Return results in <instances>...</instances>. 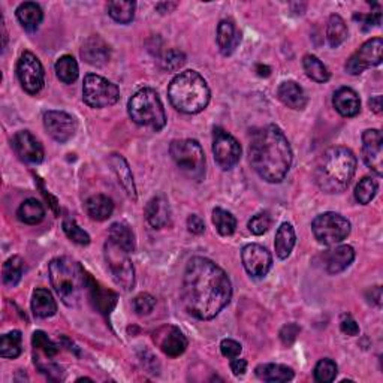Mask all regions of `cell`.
I'll use <instances>...</instances> for the list:
<instances>
[{
    "label": "cell",
    "mask_w": 383,
    "mask_h": 383,
    "mask_svg": "<svg viewBox=\"0 0 383 383\" xmlns=\"http://www.w3.org/2000/svg\"><path fill=\"white\" fill-rule=\"evenodd\" d=\"M232 285L228 274L207 257H192L183 277L186 310L199 321H210L228 306Z\"/></svg>",
    "instance_id": "obj_1"
},
{
    "label": "cell",
    "mask_w": 383,
    "mask_h": 383,
    "mask_svg": "<svg viewBox=\"0 0 383 383\" xmlns=\"http://www.w3.org/2000/svg\"><path fill=\"white\" fill-rule=\"evenodd\" d=\"M249 156L253 170L268 183L285 180L294 159L286 135L276 125H268L253 133Z\"/></svg>",
    "instance_id": "obj_2"
},
{
    "label": "cell",
    "mask_w": 383,
    "mask_h": 383,
    "mask_svg": "<svg viewBox=\"0 0 383 383\" xmlns=\"http://www.w3.org/2000/svg\"><path fill=\"white\" fill-rule=\"evenodd\" d=\"M356 156L347 147H331L326 150L316 166L318 187L325 194H342L356 173Z\"/></svg>",
    "instance_id": "obj_3"
},
{
    "label": "cell",
    "mask_w": 383,
    "mask_h": 383,
    "mask_svg": "<svg viewBox=\"0 0 383 383\" xmlns=\"http://www.w3.org/2000/svg\"><path fill=\"white\" fill-rule=\"evenodd\" d=\"M48 273L55 294L67 307H75L80 302L83 292L88 288V276L83 265L72 257H54L48 264Z\"/></svg>",
    "instance_id": "obj_4"
},
{
    "label": "cell",
    "mask_w": 383,
    "mask_h": 383,
    "mask_svg": "<svg viewBox=\"0 0 383 383\" xmlns=\"http://www.w3.org/2000/svg\"><path fill=\"white\" fill-rule=\"evenodd\" d=\"M173 107L183 114H198L210 102V87L196 71L178 74L168 87Z\"/></svg>",
    "instance_id": "obj_5"
},
{
    "label": "cell",
    "mask_w": 383,
    "mask_h": 383,
    "mask_svg": "<svg viewBox=\"0 0 383 383\" xmlns=\"http://www.w3.org/2000/svg\"><path fill=\"white\" fill-rule=\"evenodd\" d=\"M129 117L135 125L159 132L166 125V114L162 100L153 88H141L128 104Z\"/></svg>",
    "instance_id": "obj_6"
},
{
    "label": "cell",
    "mask_w": 383,
    "mask_h": 383,
    "mask_svg": "<svg viewBox=\"0 0 383 383\" xmlns=\"http://www.w3.org/2000/svg\"><path fill=\"white\" fill-rule=\"evenodd\" d=\"M170 153L186 177L195 182H201L206 177V156L198 141L175 140L170 145Z\"/></svg>",
    "instance_id": "obj_7"
},
{
    "label": "cell",
    "mask_w": 383,
    "mask_h": 383,
    "mask_svg": "<svg viewBox=\"0 0 383 383\" xmlns=\"http://www.w3.org/2000/svg\"><path fill=\"white\" fill-rule=\"evenodd\" d=\"M311 231L321 244L335 246L346 240L351 234V222L339 213L328 211L314 217Z\"/></svg>",
    "instance_id": "obj_8"
},
{
    "label": "cell",
    "mask_w": 383,
    "mask_h": 383,
    "mask_svg": "<svg viewBox=\"0 0 383 383\" xmlns=\"http://www.w3.org/2000/svg\"><path fill=\"white\" fill-rule=\"evenodd\" d=\"M120 99L119 87L107 78L88 74L83 84V100L90 108H108L116 105Z\"/></svg>",
    "instance_id": "obj_9"
},
{
    "label": "cell",
    "mask_w": 383,
    "mask_h": 383,
    "mask_svg": "<svg viewBox=\"0 0 383 383\" xmlns=\"http://www.w3.org/2000/svg\"><path fill=\"white\" fill-rule=\"evenodd\" d=\"M105 261L109 273L116 285L125 290H130L135 286V269L129 257V253L121 247L108 240L105 243Z\"/></svg>",
    "instance_id": "obj_10"
},
{
    "label": "cell",
    "mask_w": 383,
    "mask_h": 383,
    "mask_svg": "<svg viewBox=\"0 0 383 383\" xmlns=\"http://www.w3.org/2000/svg\"><path fill=\"white\" fill-rule=\"evenodd\" d=\"M213 154L214 161L223 171H229L240 162L241 145L231 133L222 128H214L213 130Z\"/></svg>",
    "instance_id": "obj_11"
},
{
    "label": "cell",
    "mask_w": 383,
    "mask_h": 383,
    "mask_svg": "<svg viewBox=\"0 0 383 383\" xmlns=\"http://www.w3.org/2000/svg\"><path fill=\"white\" fill-rule=\"evenodd\" d=\"M17 76L21 87L29 95L39 93L45 84L43 66L35 54L25 51L17 63Z\"/></svg>",
    "instance_id": "obj_12"
},
{
    "label": "cell",
    "mask_w": 383,
    "mask_h": 383,
    "mask_svg": "<svg viewBox=\"0 0 383 383\" xmlns=\"http://www.w3.org/2000/svg\"><path fill=\"white\" fill-rule=\"evenodd\" d=\"M382 38H373L359 47L346 62V71L351 75H359L370 67L382 63Z\"/></svg>",
    "instance_id": "obj_13"
},
{
    "label": "cell",
    "mask_w": 383,
    "mask_h": 383,
    "mask_svg": "<svg viewBox=\"0 0 383 383\" xmlns=\"http://www.w3.org/2000/svg\"><path fill=\"white\" fill-rule=\"evenodd\" d=\"M43 126L50 137L60 144L72 140L76 133V120L65 111H47L43 114Z\"/></svg>",
    "instance_id": "obj_14"
},
{
    "label": "cell",
    "mask_w": 383,
    "mask_h": 383,
    "mask_svg": "<svg viewBox=\"0 0 383 383\" xmlns=\"http://www.w3.org/2000/svg\"><path fill=\"white\" fill-rule=\"evenodd\" d=\"M241 261L246 271L252 277L261 278L268 274L273 265V256L264 246L247 244L241 250Z\"/></svg>",
    "instance_id": "obj_15"
},
{
    "label": "cell",
    "mask_w": 383,
    "mask_h": 383,
    "mask_svg": "<svg viewBox=\"0 0 383 383\" xmlns=\"http://www.w3.org/2000/svg\"><path fill=\"white\" fill-rule=\"evenodd\" d=\"M153 340L165 355L171 358L183 355L187 349L186 335L174 325H165L156 330L153 332Z\"/></svg>",
    "instance_id": "obj_16"
},
{
    "label": "cell",
    "mask_w": 383,
    "mask_h": 383,
    "mask_svg": "<svg viewBox=\"0 0 383 383\" xmlns=\"http://www.w3.org/2000/svg\"><path fill=\"white\" fill-rule=\"evenodd\" d=\"M363 157L365 165L379 177L383 174V137L379 129H367L363 133Z\"/></svg>",
    "instance_id": "obj_17"
},
{
    "label": "cell",
    "mask_w": 383,
    "mask_h": 383,
    "mask_svg": "<svg viewBox=\"0 0 383 383\" xmlns=\"http://www.w3.org/2000/svg\"><path fill=\"white\" fill-rule=\"evenodd\" d=\"M13 149L22 162L38 165L43 161V147L29 130H20L13 138Z\"/></svg>",
    "instance_id": "obj_18"
},
{
    "label": "cell",
    "mask_w": 383,
    "mask_h": 383,
    "mask_svg": "<svg viewBox=\"0 0 383 383\" xmlns=\"http://www.w3.org/2000/svg\"><path fill=\"white\" fill-rule=\"evenodd\" d=\"M81 58L92 66H104L111 59L109 45L99 35H93L84 41L81 47Z\"/></svg>",
    "instance_id": "obj_19"
},
{
    "label": "cell",
    "mask_w": 383,
    "mask_h": 383,
    "mask_svg": "<svg viewBox=\"0 0 383 383\" xmlns=\"http://www.w3.org/2000/svg\"><path fill=\"white\" fill-rule=\"evenodd\" d=\"M354 259L355 250L352 246H337L323 253V265L328 274H339L347 267H351Z\"/></svg>",
    "instance_id": "obj_20"
},
{
    "label": "cell",
    "mask_w": 383,
    "mask_h": 383,
    "mask_svg": "<svg viewBox=\"0 0 383 383\" xmlns=\"http://www.w3.org/2000/svg\"><path fill=\"white\" fill-rule=\"evenodd\" d=\"M145 219L150 223V227L156 229H161L170 223L171 207L163 195L154 196L149 201L147 207H145Z\"/></svg>",
    "instance_id": "obj_21"
},
{
    "label": "cell",
    "mask_w": 383,
    "mask_h": 383,
    "mask_svg": "<svg viewBox=\"0 0 383 383\" xmlns=\"http://www.w3.org/2000/svg\"><path fill=\"white\" fill-rule=\"evenodd\" d=\"M332 105L343 117H355L361 111V100H359L358 93L349 87L337 90L332 98Z\"/></svg>",
    "instance_id": "obj_22"
},
{
    "label": "cell",
    "mask_w": 383,
    "mask_h": 383,
    "mask_svg": "<svg viewBox=\"0 0 383 383\" xmlns=\"http://www.w3.org/2000/svg\"><path fill=\"white\" fill-rule=\"evenodd\" d=\"M277 98L283 105L292 109H304L307 107V95L295 81H285L277 88Z\"/></svg>",
    "instance_id": "obj_23"
},
{
    "label": "cell",
    "mask_w": 383,
    "mask_h": 383,
    "mask_svg": "<svg viewBox=\"0 0 383 383\" xmlns=\"http://www.w3.org/2000/svg\"><path fill=\"white\" fill-rule=\"evenodd\" d=\"M241 41L238 29L231 20H223L217 26V45L223 55H231Z\"/></svg>",
    "instance_id": "obj_24"
},
{
    "label": "cell",
    "mask_w": 383,
    "mask_h": 383,
    "mask_svg": "<svg viewBox=\"0 0 383 383\" xmlns=\"http://www.w3.org/2000/svg\"><path fill=\"white\" fill-rule=\"evenodd\" d=\"M109 163H111L112 171L116 173V175L119 178V183L121 184L123 189H125L128 196L133 201H137V187H135L133 175H132L129 163L126 162L125 157L120 156V154H111Z\"/></svg>",
    "instance_id": "obj_25"
},
{
    "label": "cell",
    "mask_w": 383,
    "mask_h": 383,
    "mask_svg": "<svg viewBox=\"0 0 383 383\" xmlns=\"http://www.w3.org/2000/svg\"><path fill=\"white\" fill-rule=\"evenodd\" d=\"M32 311L39 319H48L58 313V302L48 289H35L32 295Z\"/></svg>",
    "instance_id": "obj_26"
},
{
    "label": "cell",
    "mask_w": 383,
    "mask_h": 383,
    "mask_svg": "<svg viewBox=\"0 0 383 383\" xmlns=\"http://www.w3.org/2000/svg\"><path fill=\"white\" fill-rule=\"evenodd\" d=\"M88 290H90V297H92L95 307L100 313L105 314V316L112 311V309L116 307V304H117L116 292L99 286V283H96L92 277L88 278Z\"/></svg>",
    "instance_id": "obj_27"
},
{
    "label": "cell",
    "mask_w": 383,
    "mask_h": 383,
    "mask_svg": "<svg viewBox=\"0 0 383 383\" xmlns=\"http://www.w3.org/2000/svg\"><path fill=\"white\" fill-rule=\"evenodd\" d=\"M86 211L90 219L104 222L109 219L112 211H114V202L105 195H93L86 201Z\"/></svg>",
    "instance_id": "obj_28"
},
{
    "label": "cell",
    "mask_w": 383,
    "mask_h": 383,
    "mask_svg": "<svg viewBox=\"0 0 383 383\" xmlns=\"http://www.w3.org/2000/svg\"><path fill=\"white\" fill-rule=\"evenodd\" d=\"M255 373L257 379L269 383H283L294 379V370L281 364H262L257 365Z\"/></svg>",
    "instance_id": "obj_29"
},
{
    "label": "cell",
    "mask_w": 383,
    "mask_h": 383,
    "mask_svg": "<svg viewBox=\"0 0 383 383\" xmlns=\"http://www.w3.org/2000/svg\"><path fill=\"white\" fill-rule=\"evenodd\" d=\"M297 243V235L294 231V227L290 223H281L280 228L277 229L276 234V255L278 259H288L294 250Z\"/></svg>",
    "instance_id": "obj_30"
},
{
    "label": "cell",
    "mask_w": 383,
    "mask_h": 383,
    "mask_svg": "<svg viewBox=\"0 0 383 383\" xmlns=\"http://www.w3.org/2000/svg\"><path fill=\"white\" fill-rule=\"evenodd\" d=\"M17 18L27 32H35L43 20V13L38 4L25 2L17 8Z\"/></svg>",
    "instance_id": "obj_31"
},
{
    "label": "cell",
    "mask_w": 383,
    "mask_h": 383,
    "mask_svg": "<svg viewBox=\"0 0 383 383\" xmlns=\"http://www.w3.org/2000/svg\"><path fill=\"white\" fill-rule=\"evenodd\" d=\"M109 240L128 253H132L135 250V235L126 223H112L109 227Z\"/></svg>",
    "instance_id": "obj_32"
},
{
    "label": "cell",
    "mask_w": 383,
    "mask_h": 383,
    "mask_svg": "<svg viewBox=\"0 0 383 383\" xmlns=\"http://www.w3.org/2000/svg\"><path fill=\"white\" fill-rule=\"evenodd\" d=\"M17 216L22 223L38 224L45 217V208L42 206V202H39L38 199L29 198L18 207Z\"/></svg>",
    "instance_id": "obj_33"
},
{
    "label": "cell",
    "mask_w": 383,
    "mask_h": 383,
    "mask_svg": "<svg viewBox=\"0 0 383 383\" xmlns=\"http://www.w3.org/2000/svg\"><path fill=\"white\" fill-rule=\"evenodd\" d=\"M347 26L344 20L340 15H331L328 20V26H326V39L331 48H337L347 39Z\"/></svg>",
    "instance_id": "obj_34"
},
{
    "label": "cell",
    "mask_w": 383,
    "mask_h": 383,
    "mask_svg": "<svg viewBox=\"0 0 383 383\" xmlns=\"http://www.w3.org/2000/svg\"><path fill=\"white\" fill-rule=\"evenodd\" d=\"M54 67H55V74H58V78L65 84L75 83L76 78H78V74H80L76 60L69 54L62 55V58L55 62Z\"/></svg>",
    "instance_id": "obj_35"
},
{
    "label": "cell",
    "mask_w": 383,
    "mask_h": 383,
    "mask_svg": "<svg viewBox=\"0 0 383 383\" xmlns=\"http://www.w3.org/2000/svg\"><path fill=\"white\" fill-rule=\"evenodd\" d=\"M302 67L304 71H306L307 76L311 78L313 81L316 83H326L331 78L330 75V71L328 67H326L316 55H311V54H307L304 55L302 59Z\"/></svg>",
    "instance_id": "obj_36"
},
{
    "label": "cell",
    "mask_w": 383,
    "mask_h": 383,
    "mask_svg": "<svg viewBox=\"0 0 383 383\" xmlns=\"http://www.w3.org/2000/svg\"><path fill=\"white\" fill-rule=\"evenodd\" d=\"M25 261L20 256L9 257L4 265V283L8 288H15L25 274Z\"/></svg>",
    "instance_id": "obj_37"
},
{
    "label": "cell",
    "mask_w": 383,
    "mask_h": 383,
    "mask_svg": "<svg viewBox=\"0 0 383 383\" xmlns=\"http://www.w3.org/2000/svg\"><path fill=\"white\" fill-rule=\"evenodd\" d=\"M135 2H125V0H116V2L108 4V14L109 17L120 22V25H129L135 17Z\"/></svg>",
    "instance_id": "obj_38"
},
{
    "label": "cell",
    "mask_w": 383,
    "mask_h": 383,
    "mask_svg": "<svg viewBox=\"0 0 383 383\" xmlns=\"http://www.w3.org/2000/svg\"><path fill=\"white\" fill-rule=\"evenodd\" d=\"M213 223L216 227L217 232L223 236H229L236 229V219L234 214L223 210V208H214L213 210Z\"/></svg>",
    "instance_id": "obj_39"
},
{
    "label": "cell",
    "mask_w": 383,
    "mask_h": 383,
    "mask_svg": "<svg viewBox=\"0 0 383 383\" xmlns=\"http://www.w3.org/2000/svg\"><path fill=\"white\" fill-rule=\"evenodd\" d=\"M21 340L22 337L20 331L2 335V339H0V356L9 359L18 358L21 355Z\"/></svg>",
    "instance_id": "obj_40"
},
{
    "label": "cell",
    "mask_w": 383,
    "mask_h": 383,
    "mask_svg": "<svg viewBox=\"0 0 383 383\" xmlns=\"http://www.w3.org/2000/svg\"><path fill=\"white\" fill-rule=\"evenodd\" d=\"M377 182L370 177H364L361 182H359L355 187V199L359 202V204L367 206L371 201L375 199L377 194Z\"/></svg>",
    "instance_id": "obj_41"
},
{
    "label": "cell",
    "mask_w": 383,
    "mask_h": 383,
    "mask_svg": "<svg viewBox=\"0 0 383 383\" xmlns=\"http://www.w3.org/2000/svg\"><path fill=\"white\" fill-rule=\"evenodd\" d=\"M337 373H339V368H337V364L330 358H323L314 367V379L316 382L321 383H330L337 377Z\"/></svg>",
    "instance_id": "obj_42"
},
{
    "label": "cell",
    "mask_w": 383,
    "mask_h": 383,
    "mask_svg": "<svg viewBox=\"0 0 383 383\" xmlns=\"http://www.w3.org/2000/svg\"><path fill=\"white\" fill-rule=\"evenodd\" d=\"M32 344H33V347L36 349V351L42 352L47 358H53V356L58 355V352H59V347L48 339V335L45 334L43 331L33 332Z\"/></svg>",
    "instance_id": "obj_43"
},
{
    "label": "cell",
    "mask_w": 383,
    "mask_h": 383,
    "mask_svg": "<svg viewBox=\"0 0 383 383\" xmlns=\"http://www.w3.org/2000/svg\"><path fill=\"white\" fill-rule=\"evenodd\" d=\"M63 231L71 241L80 244V246L90 244V235L84 229L78 227V223L74 219L63 220Z\"/></svg>",
    "instance_id": "obj_44"
},
{
    "label": "cell",
    "mask_w": 383,
    "mask_h": 383,
    "mask_svg": "<svg viewBox=\"0 0 383 383\" xmlns=\"http://www.w3.org/2000/svg\"><path fill=\"white\" fill-rule=\"evenodd\" d=\"M271 216H269V213L264 211L259 213L256 216H253L249 222V231L253 235H264L269 228H271Z\"/></svg>",
    "instance_id": "obj_45"
},
{
    "label": "cell",
    "mask_w": 383,
    "mask_h": 383,
    "mask_svg": "<svg viewBox=\"0 0 383 383\" xmlns=\"http://www.w3.org/2000/svg\"><path fill=\"white\" fill-rule=\"evenodd\" d=\"M154 306H156V298L150 294H140L132 301V307L135 313L140 314V316H147V314L153 311Z\"/></svg>",
    "instance_id": "obj_46"
},
{
    "label": "cell",
    "mask_w": 383,
    "mask_h": 383,
    "mask_svg": "<svg viewBox=\"0 0 383 383\" xmlns=\"http://www.w3.org/2000/svg\"><path fill=\"white\" fill-rule=\"evenodd\" d=\"M162 63H163V67L166 71L175 72L186 63V55L178 50H170L165 54Z\"/></svg>",
    "instance_id": "obj_47"
},
{
    "label": "cell",
    "mask_w": 383,
    "mask_h": 383,
    "mask_svg": "<svg viewBox=\"0 0 383 383\" xmlns=\"http://www.w3.org/2000/svg\"><path fill=\"white\" fill-rule=\"evenodd\" d=\"M354 20L359 22V26L363 27L364 32L367 30H371L375 26H379L380 21H382V14L379 13H371V14H355L354 15Z\"/></svg>",
    "instance_id": "obj_48"
},
{
    "label": "cell",
    "mask_w": 383,
    "mask_h": 383,
    "mask_svg": "<svg viewBox=\"0 0 383 383\" xmlns=\"http://www.w3.org/2000/svg\"><path fill=\"white\" fill-rule=\"evenodd\" d=\"M300 331H301V328L297 323H288L280 330V340L283 342V344L290 346L297 340Z\"/></svg>",
    "instance_id": "obj_49"
},
{
    "label": "cell",
    "mask_w": 383,
    "mask_h": 383,
    "mask_svg": "<svg viewBox=\"0 0 383 383\" xmlns=\"http://www.w3.org/2000/svg\"><path fill=\"white\" fill-rule=\"evenodd\" d=\"M243 351V347L238 342H235V340H231V339H224L222 340L220 343V352L223 356H227V358H236Z\"/></svg>",
    "instance_id": "obj_50"
},
{
    "label": "cell",
    "mask_w": 383,
    "mask_h": 383,
    "mask_svg": "<svg viewBox=\"0 0 383 383\" xmlns=\"http://www.w3.org/2000/svg\"><path fill=\"white\" fill-rule=\"evenodd\" d=\"M340 330L343 334L351 335V337L359 334V326L351 314H343L342 322H340Z\"/></svg>",
    "instance_id": "obj_51"
},
{
    "label": "cell",
    "mask_w": 383,
    "mask_h": 383,
    "mask_svg": "<svg viewBox=\"0 0 383 383\" xmlns=\"http://www.w3.org/2000/svg\"><path fill=\"white\" fill-rule=\"evenodd\" d=\"M187 229L192 234L201 235V234H204V231H206V223L199 216H196V214H192V216H189V219H187Z\"/></svg>",
    "instance_id": "obj_52"
},
{
    "label": "cell",
    "mask_w": 383,
    "mask_h": 383,
    "mask_svg": "<svg viewBox=\"0 0 383 383\" xmlns=\"http://www.w3.org/2000/svg\"><path fill=\"white\" fill-rule=\"evenodd\" d=\"M231 370L235 376H243L247 370V361L246 359H238V358H232L231 361Z\"/></svg>",
    "instance_id": "obj_53"
},
{
    "label": "cell",
    "mask_w": 383,
    "mask_h": 383,
    "mask_svg": "<svg viewBox=\"0 0 383 383\" xmlns=\"http://www.w3.org/2000/svg\"><path fill=\"white\" fill-rule=\"evenodd\" d=\"M368 300L371 304H375V306H382V288L380 286H376V288H371V290H368Z\"/></svg>",
    "instance_id": "obj_54"
},
{
    "label": "cell",
    "mask_w": 383,
    "mask_h": 383,
    "mask_svg": "<svg viewBox=\"0 0 383 383\" xmlns=\"http://www.w3.org/2000/svg\"><path fill=\"white\" fill-rule=\"evenodd\" d=\"M368 104H370V108L373 109L376 114H380V112H382V96L371 98Z\"/></svg>",
    "instance_id": "obj_55"
},
{
    "label": "cell",
    "mask_w": 383,
    "mask_h": 383,
    "mask_svg": "<svg viewBox=\"0 0 383 383\" xmlns=\"http://www.w3.org/2000/svg\"><path fill=\"white\" fill-rule=\"evenodd\" d=\"M256 71H257V74L261 75V76H268V75H269V72H271V69H269L268 66H262V65H257Z\"/></svg>",
    "instance_id": "obj_56"
}]
</instances>
